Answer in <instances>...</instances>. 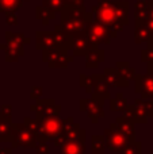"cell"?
Returning a JSON list of instances; mask_svg holds the SVG:
<instances>
[{
  "label": "cell",
  "instance_id": "cell-1",
  "mask_svg": "<svg viewBox=\"0 0 153 154\" xmlns=\"http://www.w3.org/2000/svg\"><path fill=\"white\" fill-rule=\"evenodd\" d=\"M94 20V14L87 12L84 7H65V10L61 12V20L60 24L56 26V30L72 38L84 37L89 24Z\"/></svg>",
  "mask_w": 153,
  "mask_h": 154
},
{
  "label": "cell",
  "instance_id": "cell-2",
  "mask_svg": "<svg viewBox=\"0 0 153 154\" xmlns=\"http://www.w3.org/2000/svg\"><path fill=\"white\" fill-rule=\"evenodd\" d=\"M91 12L94 14L95 22L106 26L110 30L111 38L117 37L119 31H123V24L119 22L117 15L115 3L113 0H98V5L92 7Z\"/></svg>",
  "mask_w": 153,
  "mask_h": 154
},
{
  "label": "cell",
  "instance_id": "cell-3",
  "mask_svg": "<svg viewBox=\"0 0 153 154\" xmlns=\"http://www.w3.org/2000/svg\"><path fill=\"white\" fill-rule=\"evenodd\" d=\"M103 135H105V138H106V147H107V150L111 154L121 153L130 142L136 141V139H132L127 135H125V134L117 127L115 123H111L110 127L103 131Z\"/></svg>",
  "mask_w": 153,
  "mask_h": 154
},
{
  "label": "cell",
  "instance_id": "cell-4",
  "mask_svg": "<svg viewBox=\"0 0 153 154\" xmlns=\"http://www.w3.org/2000/svg\"><path fill=\"white\" fill-rule=\"evenodd\" d=\"M68 51L69 49L65 46L57 45L43 51L42 60L49 65V68H67V65L75 60V56H69Z\"/></svg>",
  "mask_w": 153,
  "mask_h": 154
},
{
  "label": "cell",
  "instance_id": "cell-5",
  "mask_svg": "<svg viewBox=\"0 0 153 154\" xmlns=\"http://www.w3.org/2000/svg\"><path fill=\"white\" fill-rule=\"evenodd\" d=\"M38 141L35 135L24 126V123H14L12 125V141L11 147H27V149H35Z\"/></svg>",
  "mask_w": 153,
  "mask_h": 154
},
{
  "label": "cell",
  "instance_id": "cell-6",
  "mask_svg": "<svg viewBox=\"0 0 153 154\" xmlns=\"http://www.w3.org/2000/svg\"><path fill=\"white\" fill-rule=\"evenodd\" d=\"M30 111L35 112V118L38 120H42L50 116H60L61 106L56 104L53 99H39L30 106Z\"/></svg>",
  "mask_w": 153,
  "mask_h": 154
},
{
  "label": "cell",
  "instance_id": "cell-7",
  "mask_svg": "<svg viewBox=\"0 0 153 154\" xmlns=\"http://www.w3.org/2000/svg\"><path fill=\"white\" fill-rule=\"evenodd\" d=\"M81 133V127L79 123H76V120L73 119L72 116L69 118H65L62 119V128H61V133L58 134L56 139H53V143L54 146H60L61 147L65 142L68 141H72V139H76L80 137Z\"/></svg>",
  "mask_w": 153,
  "mask_h": 154
},
{
  "label": "cell",
  "instance_id": "cell-8",
  "mask_svg": "<svg viewBox=\"0 0 153 154\" xmlns=\"http://www.w3.org/2000/svg\"><path fill=\"white\" fill-rule=\"evenodd\" d=\"M105 104L100 103L99 100L94 97L89 99H80L79 100V108L80 111L86 112L87 116L91 119L92 123H98L100 118L105 116V109H103Z\"/></svg>",
  "mask_w": 153,
  "mask_h": 154
},
{
  "label": "cell",
  "instance_id": "cell-9",
  "mask_svg": "<svg viewBox=\"0 0 153 154\" xmlns=\"http://www.w3.org/2000/svg\"><path fill=\"white\" fill-rule=\"evenodd\" d=\"M86 37L88 38L96 48L99 46V43H110V41H111L110 30L106 26H103V24L98 23V22H95V20L89 24Z\"/></svg>",
  "mask_w": 153,
  "mask_h": 154
},
{
  "label": "cell",
  "instance_id": "cell-10",
  "mask_svg": "<svg viewBox=\"0 0 153 154\" xmlns=\"http://www.w3.org/2000/svg\"><path fill=\"white\" fill-rule=\"evenodd\" d=\"M134 89L141 95V99L153 100V73L137 75L134 79Z\"/></svg>",
  "mask_w": 153,
  "mask_h": 154
},
{
  "label": "cell",
  "instance_id": "cell-11",
  "mask_svg": "<svg viewBox=\"0 0 153 154\" xmlns=\"http://www.w3.org/2000/svg\"><path fill=\"white\" fill-rule=\"evenodd\" d=\"M94 76V84H92L91 91V97L99 100L100 103L105 104L106 100H110V89H108V84L106 82L105 76L103 75H92Z\"/></svg>",
  "mask_w": 153,
  "mask_h": 154
},
{
  "label": "cell",
  "instance_id": "cell-12",
  "mask_svg": "<svg viewBox=\"0 0 153 154\" xmlns=\"http://www.w3.org/2000/svg\"><path fill=\"white\" fill-rule=\"evenodd\" d=\"M86 137L87 131L81 128L80 137L72 141L65 142L61 146V152L60 154H86Z\"/></svg>",
  "mask_w": 153,
  "mask_h": 154
},
{
  "label": "cell",
  "instance_id": "cell-13",
  "mask_svg": "<svg viewBox=\"0 0 153 154\" xmlns=\"http://www.w3.org/2000/svg\"><path fill=\"white\" fill-rule=\"evenodd\" d=\"M35 46L38 50H48L52 49L54 46H57V41H56V35L54 32H46V31H39L37 32V39H35Z\"/></svg>",
  "mask_w": 153,
  "mask_h": 154
},
{
  "label": "cell",
  "instance_id": "cell-14",
  "mask_svg": "<svg viewBox=\"0 0 153 154\" xmlns=\"http://www.w3.org/2000/svg\"><path fill=\"white\" fill-rule=\"evenodd\" d=\"M125 115L129 119H132L134 123H141V125H146L148 123V115H146V112L134 103L129 104L127 109L125 111Z\"/></svg>",
  "mask_w": 153,
  "mask_h": 154
},
{
  "label": "cell",
  "instance_id": "cell-15",
  "mask_svg": "<svg viewBox=\"0 0 153 154\" xmlns=\"http://www.w3.org/2000/svg\"><path fill=\"white\" fill-rule=\"evenodd\" d=\"M96 46L88 39V38L84 35V37H79V38H75V42H73V48H72V51H73V56H86L89 50H92Z\"/></svg>",
  "mask_w": 153,
  "mask_h": 154
},
{
  "label": "cell",
  "instance_id": "cell-16",
  "mask_svg": "<svg viewBox=\"0 0 153 154\" xmlns=\"http://www.w3.org/2000/svg\"><path fill=\"white\" fill-rule=\"evenodd\" d=\"M103 76H105V80L108 84V87H129V81L122 80L115 68H106L105 72H103Z\"/></svg>",
  "mask_w": 153,
  "mask_h": 154
},
{
  "label": "cell",
  "instance_id": "cell-17",
  "mask_svg": "<svg viewBox=\"0 0 153 154\" xmlns=\"http://www.w3.org/2000/svg\"><path fill=\"white\" fill-rule=\"evenodd\" d=\"M115 125L125 135H127L129 138L136 139V123L132 119L123 115V116H118L115 119Z\"/></svg>",
  "mask_w": 153,
  "mask_h": 154
},
{
  "label": "cell",
  "instance_id": "cell-18",
  "mask_svg": "<svg viewBox=\"0 0 153 154\" xmlns=\"http://www.w3.org/2000/svg\"><path fill=\"white\" fill-rule=\"evenodd\" d=\"M24 43H30V38L24 34H16V32H7L5 34V45L14 49H23Z\"/></svg>",
  "mask_w": 153,
  "mask_h": 154
},
{
  "label": "cell",
  "instance_id": "cell-19",
  "mask_svg": "<svg viewBox=\"0 0 153 154\" xmlns=\"http://www.w3.org/2000/svg\"><path fill=\"white\" fill-rule=\"evenodd\" d=\"M86 60L87 68H98L100 62L105 61V51L99 48H94L86 54Z\"/></svg>",
  "mask_w": 153,
  "mask_h": 154
},
{
  "label": "cell",
  "instance_id": "cell-20",
  "mask_svg": "<svg viewBox=\"0 0 153 154\" xmlns=\"http://www.w3.org/2000/svg\"><path fill=\"white\" fill-rule=\"evenodd\" d=\"M12 120L0 118V143H11L12 141Z\"/></svg>",
  "mask_w": 153,
  "mask_h": 154
},
{
  "label": "cell",
  "instance_id": "cell-21",
  "mask_svg": "<svg viewBox=\"0 0 153 154\" xmlns=\"http://www.w3.org/2000/svg\"><path fill=\"white\" fill-rule=\"evenodd\" d=\"M115 69H117V72L119 73L121 79L125 80V81H129L130 82V80H134L136 76H137L136 69L130 66L127 62H117Z\"/></svg>",
  "mask_w": 153,
  "mask_h": 154
},
{
  "label": "cell",
  "instance_id": "cell-22",
  "mask_svg": "<svg viewBox=\"0 0 153 154\" xmlns=\"http://www.w3.org/2000/svg\"><path fill=\"white\" fill-rule=\"evenodd\" d=\"M127 107H129V103L125 99L122 92H118L115 95V97L110 99V109L113 112H125L127 109Z\"/></svg>",
  "mask_w": 153,
  "mask_h": 154
},
{
  "label": "cell",
  "instance_id": "cell-23",
  "mask_svg": "<svg viewBox=\"0 0 153 154\" xmlns=\"http://www.w3.org/2000/svg\"><path fill=\"white\" fill-rule=\"evenodd\" d=\"M115 3V8H117V15L118 19L123 26L129 24V2L126 0H118Z\"/></svg>",
  "mask_w": 153,
  "mask_h": 154
},
{
  "label": "cell",
  "instance_id": "cell-24",
  "mask_svg": "<svg viewBox=\"0 0 153 154\" xmlns=\"http://www.w3.org/2000/svg\"><path fill=\"white\" fill-rule=\"evenodd\" d=\"M106 138L105 135L91 137V153L92 154H106Z\"/></svg>",
  "mask_w": 153,
  "mask_h": 154
},
{
  "label": "cell",
  "instance_id": "cell-25",
  "mask_svg": "<svg viewBox=\"0 0 153 154\" xmlns=\"http://www.w3.org/2000/svg\"><path fill=\"white\" fill-rule=\"evenodd\" d=\"M35 18L42 20L43 24H49V20L56 18V12L52 10H49L48 7H43V5H38L35 8Z\"/></svg>",
  "mask_w": 153,
  "mask_h": 154
},
{
  "label": "cell",
  "instance_id": "cell-26",
  "mask_svg": "<svg viewBox=\"0 0 153 154\" xmlns=\"http://www.w3.org/2000/svg\"><path fill=\"white\" fill-rule=\"evenodd\" d=\"M0 49L5 51V61H8V62H16L24 54L23 49L8 48L5 43H2V45H0Z\"/></svg>",
  "mask_w": 153,
  "mask_h": 154
},
{
  "label": "cell",
  "instance_id": "cell-27",
  "mask_svg": "<svg viewBox=\"0 0 153 154\" xmlns=\"http://www.w3.org/2000/svg\"><path fill=\"white\" fill-rule=\"evenodd\" d=\"M23 4V0H0V12H16Z\"/></svg>",
  "mask_w": 153,
  "mask_h": 154
},
{
  "label": "cell",
  "instance_id": "cell-28",
  "mask_svg": "<svg viewBox=\"0 0 153 154\" xmlns=\"http://www.w3.org/2000/svg\"><path fill=\"white\" fill-rule=\"evenodd\" d=\"M152 39V35L149 32L148 27L145 24H140L136 26V31H134V41L136 43H141V42H148Z\"/></svg>",
  "mask_w": 153,
  "mask_h": 154
},
{
  "label": "cell",
  "instance_id": "cell-29",
  "mask_svg": "<svg viewBox=\"0 0 153 154\" xmlns=\"http://www.w3.org/2000/svg\"><path fill=\"white\" fill-rule=\"evenodd\" d=\"M42 5L43 7H48L49 10L54 11V12H62L65 10V2L64 0H42Z\"/></svg>",
  "mask_w": 153,
  "mask_h": 154
},
{
  "label": "cell",
  "instance_id": "cell-30",
  "mask_svg": "<svg viewBox=\"0 0 153 154\" xmlns=\"http://www.w3.org/2000/svg\"><path fill=\"white\" fill-rule=\"evenodd\" d=\"M23 123H24V126H26V127L29 128V130L31 131L33 134H34L35 138L39 135V120H38L37 118L26 116V118L23 119Z\"/></svg>",
  "mask_w": 153,
  "mask_h": 154
},
{
  "label": "cell",
  "instance_id": "cell-31",
  "mask_svg": "<svg viewBox=\"0 0 153 154\" xmlns=\"http://www.w3.org/2000/svg\"><path fill=\"white\" fill-rule=\"evenodd\" d=\"M134 104L144 109L148 115V118H153V100H148V99H136Z\"/></svg>",
  "mask_w": 153,
  "mask_h": 154
},
{
  "label": "cell",
  "instance_id": "cell-32",
  "mask_svg": "<svg viewBox=\"0 0 153 154\" xmlns=\"http://www.w3.org/2000/svg\"><path fill=\"white\" fill-rule=\"evenodd\" d=\"M118 154H142V143L138 141H133Z\"/></svg>",
  "mask_w": 153,
  "mask_h": 154
},
{
  "label": "cell",
  "instance_id": "cell-33",
  "mask_svg": "<svg viewBox=\"0 0 153 154\" xmlns=\"http://www.w3.org/2000/svg\"><path fill=\"white\" fill-rule=\"evenodd\" d=\"M141 60L145 64L153 65V38L151 41H148V48L141 51Z\"/></svg>",
  "mask_w": 153,
  "mask_h": 154
},
{
  "label": "cell",
  "instance_id": "cell-34",
  "mask_svg": "<svg viewBox=\"0 0 153 154\" xmlns=\"http://www.w3.org/2000/svg\"><path fill=\"white\" fill-rule=\"evenodd\" d=\"M79 84H80V87H83L84 89H86L87 93H89V95H91L92 84H94V76L80 75V79H79Z\"/></svg>",
  "mask_w": 153,
  "mask_h": 154
},
{
  "label": "cell",
  "instance_id": "cell-35",
  "mask_svg": "<svg viewBox=\"0 0 153 154\" xmlns=\"http://www.w3.org/2000/svg\"><path fill=\"white\" fill-rule=\"evenodd\" d=\"M0 118L7 120H12V106L10 104H3L0 107Z\"/></svg>",
  "mask_w": 153,
  "mask_h": 154
},
{
  "label": "cell",
  "instance_id": "cell-36",
  "mask_svg": "<svg viewBox=\"0 0 153 154\" xmlns=\"http://www.w3.org/2000/svg\"><path fill=\"white\" fill-rule=\"evenodd\" d=\"M35 154H50V146L48 142H38L35 146Z\"/></svg>",
  "mask_w": 153,
  "mask_h": 154
},
{
  "label": "cell",
  "instance_id": "cell-37",
  "mask_svg": "<svg viewBox=\"0 0 153 154\" xmlns=\"http://www.w3.org/2000/svg\"><path fill=\"white\" fill-rule=\"evenodd\" d=\"M43 95V89L41 87H31V89H30V99L31 100H39L41 97H42Z\"/></svg>",
  "mask_w": 153,
  "mask_h": 154
},
{
  "label": "cell",
  "instance_id": "cell-38",
  "mask_svg": "<svg viewBox=\"0 0 153 154\" xmlns=\"http://www.w3.org/2000/svg\"><path fill=\"white\" fill-rule=\"evenodd\" d=\"M5 22H7V24H12V26H15V24H18V16H16V12H8L5 14Z\"/></svg>",
  "mask_w": 153,
  "mask_h": 154
},
{
  "label": "cell",
  "instance_id": "cell-39",
  "mask_svg": "<svg viewBox=\"0 0 153 154\" xmlns=\"http://www.w3.org/2000/svg\"><path fill=\"white\" fill-rule=\"evenodd\" d=\"M145 26L148 27L149 32H151V35H152V38H153V19H149V20L145 23Z\"/></svg>",
  "mask_w": 153,
  "mask_h": 154
},
{
  "label": "cell",
  "instance_id": "cell-40",
  "mask_svg": "<svg viewBox=\"0 0 153 154\" xmlns=\"http://www.w3.org/2000/svg\"><path fill=\"white\" fill-rule=\"evenodd\" d=\"M0 154H12V147H0Z\"/></svg>",
  "mask_w": 153,
  "mask_h": 154
},
{
  "label": "cell",
  "instance_id": "cell-41",
  "mask_svg": "<svg viewBox=\"0 0 153 154\" xmlns=\"http://www.w3.org/2000/svg\"><path fill=\"white\" fill-rule=\"evenodd\" d=\"M149 19H153V2L149 0Z\"/></svg>",
  "mask_w": 153,
  "mask_h": 154
},
{
  "label": "cell",
  "instance_id": "cell-42",
  "mask_svg": "<svg viewBox=\"0 0 153 154\" xmlns=\"http://www.w3.org/2000/svg\"><path fill=\"white\" fill-rule=\"evenodd\" d=\"M110 154H111V153H110Z\"/></svg>",
  "mask_w": 153,
  "mask_h": 154
}]
</instances>
